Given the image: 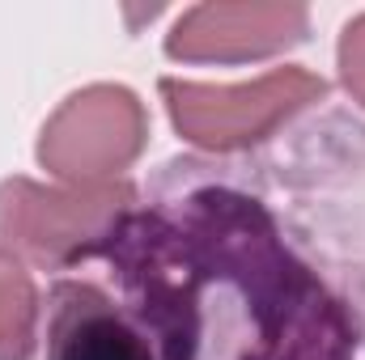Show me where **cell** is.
I'll return each mask as SVG.
<instances>
[{
  "instance_id": "7",
  "label": "cell",
  "mask_w": 365,
  "mask_h": 360,
  "mask_svg": "<svg viewBox=\"0 0 365 360\" xmlns=\"http://www.w3.org/2000/svg\"><path fill=\"white\" fill-rule=\"evenodd\" d=\"M43 297L26 263L0 250V360H30Z\"/></svg>"
},
{
  "instance_id": "1",
  "label": "cell",
  "mask_w": 365,
  "mask_h": 360,
  "mask_svg": "<svg viewBox=\"0 0 365 360\" xmlns=\"http://www.w3.org/2000/svg\"><path fill=\"white\" fill-rule=\"evenodd\" d=\"M162 360H357L353 305L289 242L264 195L175 162L93 255Z\"/></svg>"
},
{
  "instance_id": "6",
  "label": "cell",
  "mask_w": 365,
  "mask_h": 360,
  "mask_svg": "<svg viewBox=\"0 0 365 360\" xmlns=\"http://www.w3.org/2000/svg\"><path fill=\"white\" fill-rule=\"evenodd\" d=\"M310 34L306 4L212 0L187 9L166 34V55L182 64H247L297 47Z\"/></svg>"
},
{
  "instance_id": "8",
  "label": "cell",
  "mask_w": 365,
  "mask_h": 360,
  "mask_svg": "<svg viewBox=\"0 0 365 360\" xmlns=\"http://www.w3.org/2000/svg\"><path fill=\"white\" fill-rule=\"evenodd\" d=\"M336 64H340V85L349 90V97H353L357 106H365V13H357V17L340 30Z\"/></svg>"
},
{
  "instance_id": "2",
  "label": "cell",
  "mask_w": 365,
  "mask_h": 360,
  "mask_svg": "<svg viewBox=\"0 0 365 360\" xmlns=\"http://www.w3.org/2000/svg\"><path fill=\"white\" fill-rule=\"evenodd\" d=\"M136 208V186L115 182H0V250L26 268L64 271L93 259Z\"/></svg>"
},
{
  "instance_id": "3",
  "label": "cell",
  "mask_w": 365,
  "mask_h": 360,
  "mask_svg": "<svg viewBox=\"0 0 365 360\" xmlns=\"http://www.w3.org/2000/svg\"><path fill=\"white\" fill-rule=\"evenodd\" d=\"M158 90L182 140L221 157V153H242L251 144H264L289 119L319 106L327 97V81L289 64L247 85H204V81L162 77Z\"/></svg>"
},
{
  "instance_id": "4",
  "label": "cell",
  "mask_w": 365,
  "mask_h": 360,
  "mask_svg": "<svg viewBox=\"0 0 365 360\" xmlns=\"http://www.w3.org/2000/svg\"><path fill=\"white\" fill-rule=\"evenodd\" d=\"M149 144L145 102L128 85L68 93L38 132V166L60 182H115Z\"/></svg>"
},
{
  "instance_id": "5",
  "label": "cell",
  "mask_w": 365,
  "mask_h": 360,
  "mask_svg": "<svg viewBox=\"0 0 365 360\" xmlns=\"http://www.w3.org/2000/svg\"><path fill=\"white\" fill-rule=\"evenodd\" d=\"M30 360H162L145 322L93 280H56L43 297Z\"/></svg>"
}]
</instances>
